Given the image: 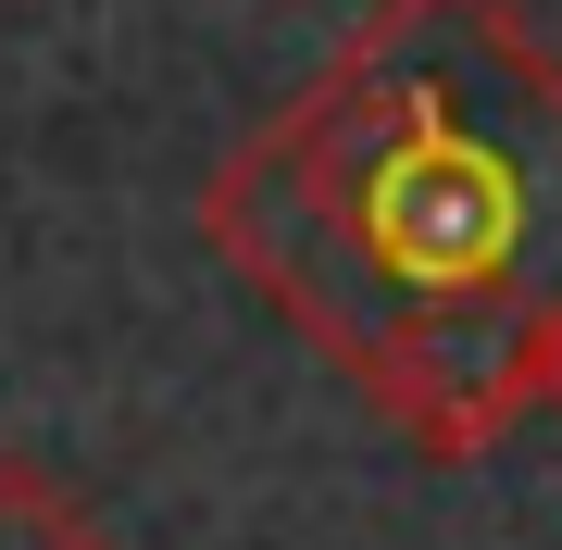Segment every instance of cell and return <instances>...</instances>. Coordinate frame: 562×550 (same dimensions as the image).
I'll return each mask as SVG.
<instances>
[{
    "label": "cell",
    "mask_w": 562,
    "mask_h": 550,
    "mask_svg": "<svg viewBox=\"0 0 562 550\" xmlns=\"http://www.w3.org/2000/svg\"><path fill=\"white\" fill-rule=\"evenodd\" d=\"M201 238L413 450L475 463L562 363V50L513 0H375L201 176Z\"/></svg>",
    "instance_id": "6da1fadb"
},
{
    "label": "cell",
    "mask_w": 562,
    "mask_h": 550,
    "mask_svg": "<svg viewBox=\"0 0 562 550\" xmlns=\"http://www.w3.org/2000/svg\"><path fill=\"white\" fill-rule=\"evenodd\" d=\"M0 550H101V526H88V501L63 475L0 463Z\"/></svg>",
    "instance_id": "7a4b0ae2"
},
{
    "label": "cell",
    "mask_w": 562,
    "mask_h": 550,
    "mask_svg": "<svg viewBox=\"0 0 562 550\" xmlns=\"http://www.w3.org/2000/svg\"><path fill=\"white\" fill-rule=\"evenodd\" d=\"M550 413H562V363H550Z\"/></svg>",
    "instance_id": "3957f363"
}]
</instances>
